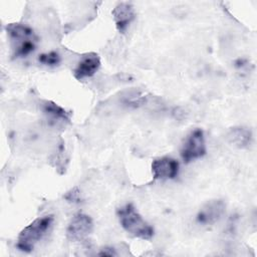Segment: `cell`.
I'll list each match as a JSON object with an SVG mask.
<instances>
[{"mask_svg":"<svg viewBox=\"0 0 257 257\" xmlns=\"http://www.w3.org/2000/svg\"><path fill=\"white\" fill-rule=\"evenodd\" d=\"M117 217L124 231L134 237L151 240L154 236V228L139 214L133 204H125L117 209Z\"/></svg>","mask_w":257,"mask_h":257,"instance_id":"1","label":"cell"},{"mask_svg":"<svg viewBox=\"0 0 257 257\" xmlns=\"http://www.w3.org/2000/svg\"><path fill=\"white\" fill-rule=\"evenodd\" d=\"M7 34L13 43V56L26 57L36 49L37 37L33 30L21 23H11L6 27Z\"/></svg>","mask_w":257,"mask_h":257,"instance_id":"2","label":"cell"},{"mask_svg":"<svg viewBox=\"0 0 257 257\" xmlns=\"http://www.w3.org/2000/svg\"><path fill=\"white\" fill-rule=\"evenodd\" d=\"M53 223V216L46 215L35 219L32 223L26 226L20 233L17 239V248L29 253L33 250L36 243H38L46 234Z\"/></svg>","mask_w":257,"mask_h":257,"instance_id":"3","label":"cell"},{"mask_svg":"<svg viewBox=\"0 0 257 257\" xmlns=\"http://www.w3.org/2000/svg\"><path fill=\"white\" fill-rule=\"evenodd\" d=\"M206 152L204 132L201 128H195L188 135L182 146L181 158L185 163H190L204 157Z\"/></svg>","mask_w":257,"mask_h":257,"instance_id":"4","label":"cell"},{"mask_svg":"<svg viewBox=\"0 0 257 257\" xmlns=\"http://www.w3.org/2000/svg\"><path fill=\"white\" fill-rule=\"evenodd\" d=\"M92 230V219L88 215L78 213L74 215L69 222L66 230V237L71 242H79L90 235Z\"/></svg>","mask_w":257,"mask_h":257,"instance_id":"5","label":"cell"},{"mask_svg":"<svg viewBox=\"0 0 257 257\" xmlns=\"http://www.w3.org/2000/svg\"><path fill=\"white\" fill-rule=\"evenodd\" d=\"M226 205L223 200H211L199 210L196 220L199 224L207 226L217 223L225 213Z\"/></svg>","mask_w":257,"mask_h":257,"instance_id":"6","label":"cell"},{"mask_svg":"<svg viewBox=\"0 0 257 257\" xmlns=\"http://www.w3.org/2000/svg\"><path fill=\"white\" fill-rule=\"evenodd\" d=\"M179 162L170 157H162L152 163V173L155 180L175 179L179 174Z\"/></svg>","mask_w":257,"mask_h":257,"instance_id":"7","label":"cell"},{"mask_svg":"<svg viewBox=\"0 0 257 257\" xmlns=\"http://www.w3.org/2000/svg\"><path fill=\"white\" fill-rule=\"evenodd\" d=\"M100 67V58L94 52H89L81 56L76 67L73 70V75L77 80L91 77Z\"/></svg>","mask_w":257,"mask_h":257,"instance_id":"8","label":"cell"},{"mask_svg":"<svg viewBox=\"0 0 257 257\" xmlns=\"http://www.w3.org/2000/svg\"><path fill=\"white\" fill-rule=\"evenodd\" d=\"M116 29L119 33H124L130 24L135 19V9L131 3L121 2L118 3L111 12Z\"/></svg>","mask_w":257,"mask_h":257,"instance_id":"9","label":"cell"},{"mask_svg":"<svg viewBox=\"0 0 257 257\" xmlns=\"http://www.w3.org/2000/svg\"><path fill=\"white\" fill-rule=\"evenodd\" d=\"M227 140L234 147L245 149L248 148L252 142V133L248 127L235 126L229 131Z\"/></svg>","mask_w":257,"mask_h":257,"instance_id":"10","label":"cell"},{"mask_svg":"<svg viewBox=\"0 0 257 257\" xmlns=\"http://www.w3.org/2000/svg\"><path fill=\"white\" fill-rule=\"evenodd\" d=\"M43 111L47 115L51 116L54 119H61L63 121H68V115L67 112L58 104L52 102V101H46L43 104Z\"/></svg>","mask_w":257,"mask_h":257,"instance_id":"11","label":"cell"},{"mask_svg":"<svg viewBox=\"0 0 257 257\" xmlns=\"http://www.w3.org/2000/svg\"><path fill=\"white\" fill-rule=\"evenodd\" d=\"M38 60L40 63L48 66H55L58 65L61 61V57L56 51H49L46 53H42L39 55Z\"/></svg>","mask_w":257,"mask_h":257,"instance_id":"12","label":"cell"},{"mask_svg":"<svg viewBox=\"0 0 257 257\" xmlns=\"http://www.w3.org/2000/svg\"><path fill=\"white\" fill-rule=\"evenodd\" d=\"M99 256H116L117 254L114 252L113 248H103L102 251L98 253Z\"/></svg>","mask_w":257,"mask_h":257,"instance_id":"13","label":"cell"}]
</instances>
